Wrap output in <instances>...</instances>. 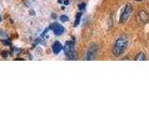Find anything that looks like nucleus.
<instances>
[{"label":"nucleus","mask_w":149,"mask_h":140,"mask_svg":"<svg viewBox=\"0 0 149 140\" xmlns=\"http://www.w3.org/2000/svg\"><path fill=\"white\" fill-rule=\"evenodd\" d=\"M129 44V39L128 36L122 35L118 36L116 39L114 46H113V54L116 57H119L120 55H122L124 53V51L126 50Z\"/></svg>","instance_id":"1"},{"label":"nucleus","mask_w":149,"mask_h":140,"mask_svg":"<svg viewBox=\"0 0 149 140\" xmlns=\"http://www.w3.org/2000/svg\"><path fill=\"white\" fill-rule=\"evenodd\" d=\"M132 6L130 4H127L124 7L122 12H121V15L119 18V22L124 23V22H127L129 20V18L130 16V14H132Z\"/></svg>","instance_id":"2"},{"label":"nucleus","mask_w":149,"mask_h":140,"mask_svg":"<svg viewBox=\"0 0 149 140\" xmlns=\"http://www.w3.org/2000/svg\"><path fill=\"white\" fill-rule=\"evenodd\" d=\"M64 53L69 59L74 60L76 58V52H74V42L73 41H67L64 45Z\"/></svg>","instance_id":"3"},{"label":"nucleus","mask_w":149,"mask_h":140,"mask_svg":"<svg viewBox=\"0 0 149 140\" xmlns=\"http://www.w3.org/2000/svg\"><path fill=\"white\" fill-rule=\"evenodd\" d=\"M98 51V47L96 44H91L90 47L88 48L87 51H86V55H85V60L87 61H91L96 57Z\"/></svg>","instance_id":"4"},{"label":"nucleus","mask_w":149,"mask_h":140,"mask_svg":"<svg viewBox=\"0 0 149 140\" xmlns=\"http://www.w3.org/2000/svg\"><path fill=\"white\" fill-rule=\"evenodd\" d=\"M137 20L139 21L140 23H143V24H144V23H146L149 20V15L147 14L146 11L144 10H140L137 14Z\"/></svg>","instance_id":"5"},{"label":"nucleus","mask_w":149,"mask_h":140,"mask_svg":"<svg viewBox=\"0 0 149 140\" xmlns=\"http://www.w3.org/2000/svg\"><path fill=\"white\" fill-rule=\"evenodd\" d=\"M49 28L51 30H52L54 32V34L55 35H57V36H61V35H63V33L64 32V28L63 25H61L59 24V23H52Z\"/></svg>","instance_id":"6"},{"label":"nucleus","mask_w":149,"mask_h":140,"mask_svg":"<svg viewBox=\"0 0 149 140\" xmlns=\"http://www.w3.org/2000/svg\"><path fill=\"white\" fill-rule=\"evenodd\" d=\"M61 50H62V45H61L60 42L55 41L54 43H53V45H52V50H53V52L55 54H58L60 51H61Z\"/></svg>","instance_id":"7"},{"label":"nucleus","mask_w":149,"mask_h":140,"mask_svg":"<svg viewBox=\"0 0 149 140\" xmlns=\"http://www.w3.org/2000/svg\"><path fill=\"white\" fill-rule=\"evenodd\" d=\"M134 60H135V61H144V60H146V54H144L143 52H139V53L136 54V56L134 57Z\"/></svg>","instance_id":"8"},{"label":"nucleus","mask_w":149,"mask_h":140,"mask_svg":"<svg viewBox=\"0 0 149 140\" xmlns=\"http://www.w3.org/2000/svg\"><path fill=\"white\" fill-rule=\"evenodd\" d=\"M81 12H78L77 14V17H76V21H74V26H77L79 24V22H80V19H81Z\"/></svg>","instance_id":"9"},{"label":"nucleus","mask_w":149,"mask_h":140,"mask_svg":"<svg viewBox=\"0 0 149 140\" xmlns=\"http://www.w3.org/2000/svg\"><path fill=\"white\" fill-rule=\"evenodd\" d=\"M61 21H62V22H68L69 18L66 15H63V16H61Z\"/></svg>","instance_id":"10"},{"label":"nucleus","mask_w":149,"mask_h":140,"mask_svg":"<svg viewBox=\"0 0 149 140\" xmlns=\"http://www.w3.org/2000/svg\"><path fill=\"white\" fill-rule=\"evenodd\" d=\"M85 7H86V4L85 3H82V4H80L78 6V8H79V9H80V10H83V9L85 8Z\"/></svg>","instance_id":"11"},{"label":"nucleus","mask_w":149,"mask_h":140,"mask_svg":"<svg viewBox=\"0 0 149 140\" xmlns=\"http://www.w3.org/2000/svg\"><path fill=\"white\" fill-rule=\"evenodd\" d=\"M135 1H137V2H141V1H143V0H135Z\"/></svg>","instance_id":"12"}]
</instances>
